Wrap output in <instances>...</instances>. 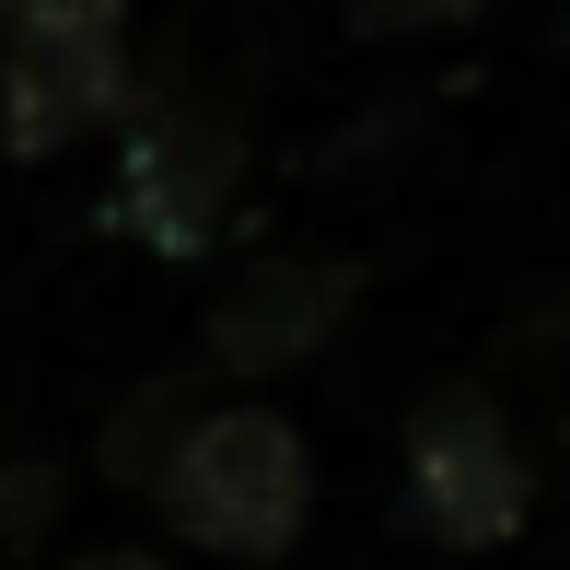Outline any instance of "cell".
I'll use <instances>...</instances> for the list:
<instances>
[{
  "mask_svg": "<svg viewBox=\"0 0 570 570\" xmlns=\"http://www.w3.org/2000/svg\"><path fill=\"white\" fill-rule=\"evenodd\" d=\"M0 23L12 36H106V23H128V0H0Z\"/></svg>",
  "mask_w": 570,
  "mask_h": 570,
  "instance_id": "cell-9",
  "label": "cell"
},
{
  "mask_svg": "<svg viewBox=\"0 0 570 570\" xmlns=\"http://www.w3.org/2000/svg\"><path fill=\"white\" fill-rule=\"evenodd\" d=\"M361 315V268L350 256H256L210 292V326H198V361L233 384L303 373V361L338 350V326Z\"/></svg>",
  "mask_w": 570,
  "mask_h": 570,
  "instance_id": "cell-4",
  "label": "cell"
},
{
  "mask_svg": "<svg viewBox=\"0 0 570 570\" xmlns=\"http://www.w3.org/2000/svg\"><path fill=\"white\" fill-rule=\"evenodd\" d=\"M70 501V465L59 454H0V548H36Z\"/></svg>",
  "mask_w": 570,
  "mask_h": 570,
  "instance_id": "cell-7",
  "label": "cell"
},
{
  "mask_svg": "<svg viewBox=\"0 0 570 570\" xmlns=\"http://www.w3.org/2000/svg\"><path fill=\"white\" fill-rule=\"evenodd\" d=\"M465 12H478V0H350V36L361 47H407V36H443Z\"/></svg>",
  "mask_w": 570,
  "mask_h": 570,
  "instance_id": "cell-8",
  "label": "cell"
},
{
  "mask_svg": "<svg viewBox=\"0 0 570 570\" xmlns=\"http://www.w3.org/2000/svg\"><path fill=\"white\" fill-rule=\"evenodd\" d=\"M70 570H175L164 548H94V559H70Z\"/></svg>",
  "mask_w": 570,
  "mask_h": 570,
  "instance_id": "cell-10",
  "label": "cell"
},
{
  "mask_svg": "<svg viewBox=\"0 0 570 570\" xmlns=\"http://www.w3.org/2000/svg\"><path fill=\"white\" fill-rule=\"evenodd\" d=\"M151 512L210 559H279L315 524V443L279 407L210 396L187 420V443H175V465L151 478Z\"/></svg>",
  "mask_w": 570,
  "mask_h": 570,
  "instance_id": "cell-1",
  "label": "cell"
},
{
  "mask_svg": "<svg viewBox=\"0 0 570 570\" xmlns=\"http://www.w3.org/2000/svg\"><path fill=\"white\" fill-rule=\"evenodd\" d=\"M245 187V128L210 94H175V82H140L128 106V140H117V187H106V233L151 256H198Z\"/></svg>",
  "mask_w": 570,
  "mask_h": 570,
  "instance_id": "cell-3",
  "label": "cell"
},
{
  "mask_svg": "<svg viewBox=\"0 0 570 570\" xmlns=\"http://www.w3.org/2000/svg\"><path fill=\"white\" fill-rule=\"evenodd\" d=\"M128 106H140L128 23H106V36H12V59H0V140L23 164H59L94 128H128Z\"/></svg>",
  "mask_w": 570,
  "mask_h": 570,
  "instance_id": "cell-5",
  "label": "cell"
},
{
  "mask_svg": "<svg viewBox=\"0 0 570 570\" xmlns=\"http://www.w3.org/2000/svg\"><path fill=\"white\" fill-rule=\"evenodd\" d=\"M535 512V454L524 431H512V407L489 396V384H431L420 407H407V454H396V524L420 535V548H512Z\"/></svg>",
  "mask_w": 570,
  "mask_h": 570,
  "instance_id": "cell-2",
  "label": "cell"
},
{
  "mask_svg": "<svg viewBox=\"0 0 570 570\" xmlns=\"http://www.w3.org/2000/svg\"><path fill=\"white\" fill-rule=\"evenodd\" d=\"M198 407H210V361H175V373L128 384L117 420L94 431V478H106V489H140V501H151V478L175 465V443H187Z\"/></svg>",
  "mask_w": 570,
  "mask_h": 570,
  "instance_id": "cell-6",
  "label": "cell"
}]
</instances>
